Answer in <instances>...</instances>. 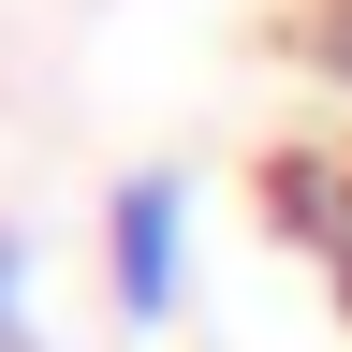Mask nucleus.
<instances>
[{
    "mask_svg": "<svg viewBox=\"0 0 352 352\" xmlns=\"http://www.w3.org/2000/svg\"><path fill=\"white\" fill-rule=\"evenodd\" d=\"M103 279H118V323H162L176 308V279H191V176H118Z\"/></svg>",
    "mask_w": 352,
    "mask_h": 352,
    "instance_id": "f257e3e1",
    "label": "nucleus"
},
{
    "mask_svg": "<svg viewBox=\"0 0 352 352\" xmlns=\"http://www.w3.org/2000/svg\"><path fill=\"white\" fill-rule=\"evenodd\" d=\"M279 220L338 264V294H352V147L338 162H279Z\"/></svg>",
    "mask_w": 352,
    "mask_h": 352,
    "instance_id": "f03ea898",
    "label": "nucleus"
},
{
    "mask_svg": "<svg viewBox=\"0 0 352 352\" xmlns=\"http://www.w3.org/2000/svg\"><path fill=\"white\" fill-rule=\"evenodd\" d=\"M0 352H44V323H30V250L0 235Z\"/></svg>",
    "mask_w": 352,
    "mask_h": 352,
    "instance_id": "7ed1b4c3",
    "label": "nucleus"
},
{
    "mask_svg": "<svg viewBox=\"0 0 352 352\" xmlns=\"http://www.w3.org/2000/svg\"><path fill=\"white\" fill-rule=\"evenodd\" d=\"M308 44H323V74L352 88V0H338V15H308Z\"/></svg>",
    "mask_w": 352,
    "mask_h": 352,
    "instance_id": "20e7f679",
    "label": "nucleus"
}]
</instances>
